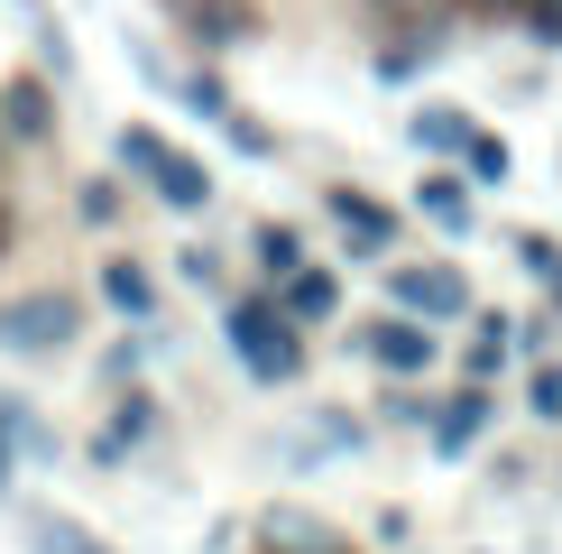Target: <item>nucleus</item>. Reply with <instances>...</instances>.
Returning a JSON list of instances; mask_svg holds the SVG:
<instances>
[{
  "instance_id": "6e6552de",
  "label": "nucleus",
  "mask_w": 562,
  "mask_h": 554,
  "mask_svg": "<svg viewBox=\"0 0 562 554\" xmlns=\"http://www.w3.org/2000/svg\"><path fill=\"white\" fill-rule=\"evenodd\" d=\"M369 361H379L387 369V379H415V369H434V323L425 314H379V323H369Z\"/></svg>"
},
{
  "instance_id": "aec40b11",
  "label": "nucleus",
  "mask_w": 562,
  "mask_h": 554,
  "mask_svg": "<svg viewBox=\"0 0 562 554\" xmlns=\"http://www.w3.org/2000/svg\"><path fill=\"white\" fill-rule=\"evenodd\" d=\"M249 259H259L268 277H286V268H304V241L286 222H259V231H249Z\"/></svg>"
},
{
  "instance_id": "5701e85b",
  "label": "nucleus",
  "mask_w": 562,
  "mask_h": 554,
  "mask_svg": "<svg viewBox=\"0 0 562 554\" xmlns=\"http://www.w3.org/2000/svg\"><path fill=\"white\" fill-rule=\"evenodd\" d=\"M176 92H184V111H194V121H213V130L231 121V92H222V75H184Z\"/></svg>"
},
{
  "instance_id": "a878e982",
  "label": "nucleus",
  "mask_w": 562,
  "mask_h": 554,
  "mask_svg": "<svg viewBox=\"0 0 562 554\" xmlns=\"http://www.w3.org/2000/svg\"><path fill=\"white\" fill-rule=\"evenodd\" d=\"M184 277H194V287H222V250H184V259H176Z\"/></svg>"
},
{
  "instance_id": "1a4fd4ad",
  "label": "nucleus",
  "mask_w": 562,
  "mask_h": 554,
  "mask_svg": "<svg viewBox=\"0 0 562 554\" xmlns=\"http://www.w3.org/2000/svg\"><path fill=\"white\" fill-rule=\"evenodd\" d=\"M323 203H333V222L350 231V259H387V250H396V213H387V203H369L360 185H333Z\"/></svg>"
},
{
  "instance_id": "c756f323",
  "label": "nucleus",
  "mask_w": 562,
  "mask_h": 554,
  "mask_svg": "<svg viewBox=\"0 0 562 554\" xmlns=\"http://www.w3.org/2000/svg\"><path fill=\"white\" fill-rule=\"evenodd\" d=\"M553 296H562V268H553Z\"/></svg>"
},
{
  "instance_id": "dca6fc26",
  "label": "nucleus",
  "mask_w": 562,
  "mask_h": 554,
  "mask_svg": "<svg viewBox=\"0 0 562 554\" xmlns=\"http://www.w3.org/2000/svg\"><path fill=\"white\" fill-rule=\"evenodd\" d=\"M295 323H333L341 314V277L333 268H286V296H277Z\"/></svg>"
},
{
  "instance_id": "f257e3e1",
  "label": "nucleus",
  "mask_w": 562,
  "mask_h": 554,
  "mask_svg": "<svg viewBox=\"0 0 562 554\" xmlns=\"http://www.w3.org/2000/svg\"><path fill=\"white\" fill-rule=\"evenodd\" d=\"M222 342H231V361H240L259 388L304 379V333H295V314L277 306V296H231L222 306Z\"/></svg>"
},
{
  "instance_id": "b1692460",
  "label": "nucleus",
  "mask_w": 562,
  "mask_h": 554,
  "mask_svg": "<svg viewBox=\"0 0 562 554\" xmlns=\"http://www.w3.org/2000/svg\"><path fill=\"white\" fill-rule=\"evenodd\" d=\"M526 407L544 416V425H562V361H544V352H535V379H526Z\"/></svg>"
},
{
  "instance_id": "20e7f679",
  "label": "nucleus",
  "mask_w": 562,
  "mask_h": 554,
  "mask_svg": "<svg viewBox=\"0 0 562 554\" xmlns=\"http://www.w3.org/2000/svg\"><path fill=\"white\" fill-rule=\"evenodd\" d=\"M387 296H396L406 314H425V323L471 314V277H461V268H434V259H396V268H387Z\"/></svg>"
},
{
  "instance_id": "6ab92c4d",
  "label": "nucleus",
  "mask_w": 562,
  "mask_h": 554,
  "mask_svg": "<svg viewBox=\"0 0 562 554\" xmlns=\"http://www.w3.org/2000/svg\"><path fill=\"white\" fill-rule=\"evenodd\" d=\"M0 434H10L29 462H56V434H46V416H37L29 398H10V388H0Z\"/></svg>"
},
{
  "instance_id": "39448f33",
  "label": "nucleus",
  "mask_w": 562,
  "mask_h": 554,
  "mask_svg": "<svg viewBox=\"0 0 562 554\" xmlns=\"http://www.w3.org/2000/svg\"><path fill=\"white\" fill-rule=\"evenodd\" d=\"M488 416H498V398H488V379H461V398H434V416H425V444H434V462H461L488 434Z\"/></svg>"
},
{
  "instance_id": "a211bd4d",
  "label": "nucleus",
  "mask_w": 562,
  "mask_h": 554,
  "mask_svg": "<svg viewBox=\"0 0 562 554\" xmlns=\"http://www.w3.org/2000/svg\"><path fill=\"white\" fill-rule=\"evenodd\" d=\"M29 554H111L92 527H75V518H56V508H37L29 518Z\"/></svg>"
},
{
  "instance_id": "9b49d317",
  "label": "nucleus",
  "mask_w": 562,
  "mask_h": 554,
  "mask_svg": "<svg viewBox=\"0 0 562 554\" xmlns=\"http://www.w3.org/2000/svg\"><path fill=\"white\" fill-rule=\"evenodd\" d=\"M471 195H480V185H461V176H425V185H415V213H425L442 241H471V222H480Z\"/></svg>"
},
{
  "instance_id": "7ed1b4c3",
  "label": "nucleus",
  "mask_w": 562,
  "mask_h": 554,
  "mask_svg": "<svg viewBox=\"0 0 562 554\" xmlns=\"http://www.w3.org/2000/svg\"><path fill=\"white\" fill-rule=\"evenodd\" d=\"M75 342H83V296L29 287V296L0 306V352L10 361H56V352H75Z\"/></svg>"
},
{
  "instance_id": "4468645a",
  "label": "nucleus",
  "mask_w": 562,
  "mask_h": 554,
  "mask_svg": "<svg viewBox=\"0 0 562 554\" xmlns=\"http://www.w3.org/2000/svg\"><path fill=\"white\" fill-rule=\"evenodd\" d=\"M471 111H461V102H425V111H415V121H406V138H415V148H425V157H461V148H471Z\"/></svg>"
},
{
  "instance_id": "423d86ee",
  "label": "nucleus",
  "mask_w": 562,
  "mask_h": 554,
  "mask_svg": "<svg viewBox=\"0 0 562 554\" xmlns=\"http://www.w3.org/2000/svg\"><path fill=\"white\" fill-rule=\"evenodd\" d=\"M350 453H369V425L341 416V407H314L286 444H277V462H350Z\"/></svg>"
},
{
  "instance_id": "2eb2a0df",
  "label": "nucleus",
  "mask_w": 562,
  "mask_h": 554,
  "mask_svg": "<svg viewBox=\"0 0 562 554\" xmlns=\"http://www.w3.org/2000/svg\"><path fill=\"white\" fill-rule=\"evenodd\" d=\"M102 306L130 314V323H157V277L138 259H102Z\"/></svg>"
},
{
  "instance_id": "ddd939ff",
  "label": "nucleus",
  "mask_w": 562,
  "mask_h": 554,
  "mask_svg": "<svg viewBox=\"0 0 562 554\" xmlns=\"http://www.w3.org/2000/svg\"><path fill=\"white\" fill-rule=\"evenodd\" d=\"M184 29L203 46H249L259 37V10H249V0H184Z\"/></svg>"
},
{
  "instance_id": "4be33fe9",
  "label": "nucleus",
  "mask_w": 562,
  "mask_h": 554,
  "mask_svg": "<svg viewBox=\"0 0 562 554\" xmlns=\"http://www.w3.org/2000/svg\"><path fill=\"white\" fill-rule=\"evenodd\" d=\"M553 268H562V241H553V231H517V277L553 287Z\"/></svg>"
},
{
  "instance_id": "393cba45",
  "label": "nucleus",
  "mask_w": 562,
  "mask_h": 554,
  "mask_svg": "<svg viewBox=\"0 0 562 554\" xmlns=\"http://www.w3.org/2000/svg\"><path fill=\"white\" fill-rule=\"evenodd\" d=\"M75 213H83V222H111V213H121V185H102V176H92L83 195H75Z\"/></svg>"
},
{
  "instance_id": "0eeeda50",
  "label": "nucleus",
  "mask_w": 562,
  "mask_h": 554,
  "mask_svg": "<svg viewBox=\"0 0 562 554\" xmlns=\"http://www.w3.org/2000/svg\"><path fill=\"white\" fill-rule=\"evenodd\" d=\"M259 536H268V554H350V545H341V527H333V518H314V508H295V499L259 508Z\"/></svg>"
},
{
  "instance_id": "bb28decb",
  "label": "nucleus",
  "mask_w": 562,
  "mask_h": 554,
  "mask_svg": "<svg viewBox=\"0 0 562 554\" xmlns=\"http://www.w3.org/2000/svg\"><path fill=\"white\" fill-rule=\"evenodd\" d=\"M379 416H396V425H425L434 398H379Z\"/></svg>"
},
{
  "instance_id": "cd10ccee",
  "label": "nucleus",
  "mask_w": 562,
  "mask_h": 554,
  "mask_svg": "<svg viewBox=\"0 0 562 554\" xmlns=\"http://www.w3.org/2000/svg\"><path fill=\"white\" fill-rule=\"evenodd\" d=\"M10 480H19V444H10V434H0V490H10Z\"/></svg>"
},
{
  "instance_id": "f8f14e48",
  "label": "nucleus",
  "mask_w": 562,
  "mask_h": 554,
  "mask_svg": "<svg viewBox=\"0 0 562 554\" xmlns=\"http://www.w3.org/2000/svg\"><path fill=\"white\" fill-rule=\"evenodd\" d=\"M148 434H157V398H138V388H130V398L111 407V425L92 434V462L111 472V462H130V444H148Z\"/></svg>"
},
{
  "instance_id": "412c9836",
  "label": "nucleus",
  "mask_w": 562,
  "mask_h": 554,
  "mask_svg": "<svg viewBox=\"0 0 562 554\" xmlns=\"http://www.w3.org/2000/svg\"><path fill=\"white\" fill-rule=\"evenodd\" d=\"M461 157H471V185H507V176H517V148H507L498 130H471V148H461Z\"/></svg>"
},
{
  "instance_id": "7c9ffc66",
  "label": "nucleus",
  "mask_w": 562,
  "mask_h": 554,
  "mask_svg": "<svg viewBox=\"0 0 562 554\" xmlns=\"http://www.w3.org/2000/svg\"><path fill=\"white\" fill-rule=\"evenodd\" d=\"M517 10H526V0H517Z\"/></svg>"
},
{
  "instance_id": "c85d7f7f",
  "label": "nucleus",
  "mask_w": 562,
  "mask_h": 554,
  "mask_svg": "<svg viewBox=\"0 0 562 554\" xmlns=\"http://www.w3.org/2000/svg\"><path fill=\"white\" fill-rule=\"evenodd\" d=\"M0 250H10V213H0Z\"/></svg>"
},
{
  "instance_id": "f03ea898",
  "label": "nucleus",
  "mask_w": 562,
  "mask_h": 554,
  "mask_svg": "<svg viewBox=\"0 0 562 554\" xmlns=\"http://www.w3.org/2000/svg\"><path fill=\"white\" fill-rule=\"evenodd\" d=\"M111 157H121L130 176H148V195L167 203V213H203V203H213V167H203L194 148H167L148 121H130L121 138H111Z\"/></svg>"
},
{
  "instance_id": "9d476101",
  "label": "nucleus",
  "mask_w": 562,
  "mask_h": 554,
  "mask_svg": "<svg viewBox=\"0 0 562 554\" xmlns=\"http://www.w3.org/2000/svg\"><path fill=\"white\" fill-rule=\"evenodd\" d=\"M0 130L29 138V148L56 138V92H46V75H10V84H0Z\"/></svg>"
},
{
  "instance_id": "f3484780",
  "label": "nucleus",
  "mask_w": 562,
  "mask_h": 554,
  "mask_svg": "<svg viewBox=\"0 0 562 554\" xmlns=\"http://www.w3.org/2000/svg\"><path fill=\"white\" fill-rule=\"evenodd\" d=\"M10 10L19 19H29V37H37V65H46V75H75V37H65V19H56V0H10Z\"/></svg>"
}]
</instances>
